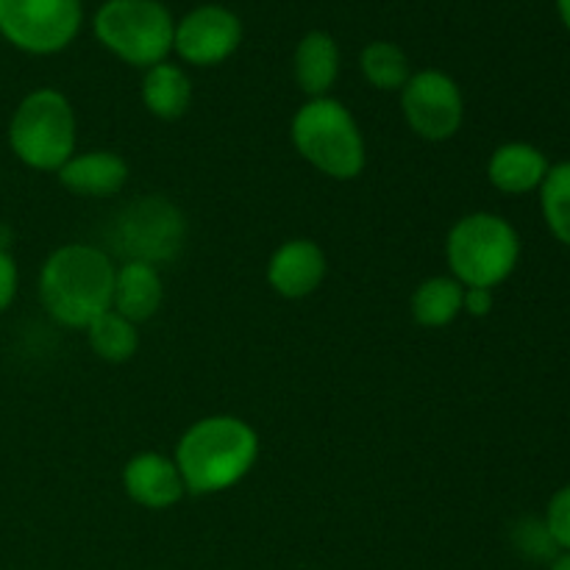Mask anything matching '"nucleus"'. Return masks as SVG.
<instances>
[{"label": "nucleus", "mask_w": 570, "mask_h": 570, "mask_svg": "<svg viewBox=\"0 0 570 570\" xmlns=\"http://www.w3.org/2000/svg\"><path fill=\"white\" fill-rule=\"evenodd\" d=\"M165 298L159 267L148 262H122L115 276V293H111V309L131 321L134 326L159 312Z\"/></svg>", "instance_id": "obj_15"}, {"label": "nucleus", "mask_w": 570, "mask_h": 570, "mask_svg": "<svg viewBox=\"0 0 570 570\" xmlns=\"http://www.w3.org/2000/svg\"><path fill=\"white\" fill-rule=\"evenodd\" d=\"M493 309V289L484 287H465V295H462V312L473 317H484Z\"/></svg>", "instance_id": "obj_25"}, {"label": "nucleus", "mask_w": 570, "mask_h": 570, "mask_svg": "<svg viewBox=\"0 0 570 570\" xmlns=\"http://www.w3.org/2000/svg\"><path fill=\"white\" fill-rule=\"evenodd\" d=\"M360 67L362 76L371 87L382 89V92H395V89H404V83L412 78L410 70V59H406L404 50L393 42H379L365 45L360 56Z\"/></svg>", "instance_id": "obj_20"}, {"label": "nucleus", "mask_w": 570, "mask_h": 570, "mask_svg": "<svg viewBox=\"0 0 570 570\" xmlns=\"http://www.w3.org/2000/svg\"><path fill=\"white\" fill-rule=\"evenodd\" d=\"M11 150L33 170H56L76 154V111L56 89H37L17 106L9 128Z\"/></svg>", "instance_id": "obj_6"}, {"label": "nucleus", "mask_w": 570, "mask_h": 570, "mask_svg": "<svg viewBox=\"0 0 570 570\" xmlns=\"http://www.w3.org/2000/svg\"><path fill=\"white\" fill-rule=\"evenodd\" d=\"M445 256L462 287L493 289L515 273L521 259V237L501 215L473 212L451 226Z\"/></svg>", "instance_id": "obj_3"}, {"label": "nucleus", "mask_w": 570, "mask_h": 570, "mask_svg": "<svg viewBox=\"0 0 570 570\" xmlns=\"http://www.w3.org/2000/svg\"><path fill=\"white\" fill-rule=\"evenodd\" d=\"M142 104L159 120H178L193 104V81L170 61L148 67L142 78Z\"/></svg>", "instance_id": "obj_17"}, {"label": "nucleus", "mask_w": 570, "mask_h": 570, "mask_svg": "<svg viewBox=\"0 0 570 570\" xmlns=\"http://www.w3.org/2000/svg\"><path fill=\"white\" fill-rule=\"evenodd\" d=\"M465 287L454 276H432L412 293V317L426 328H443L454 323L462 312Z\"/></svg>", "instance_id": "obj_18"}, {"label": "nucleus", "mask_w": 570, "mask_h": 570, "mask_svg": "<svg viewBox=\"0 0 570 570\" xmlns=\"http://www.w3.org/2000/svg\"><path fill=\"white\" fill-rule=\"evenodd\" d=\"M187 223L181 209L161 195L131 200L111 226V243L126 262H148L159 267L173 262L184 248Z\"/></svg>", "instance_id": "obj_7"}, {"label": "nucleus", "mask_w": 570, "mask_h": 570, "mask_svg": "<svg viewBox=\"0 0 570 570\" xmlns=\"http://www.w3.org/2000/svg\"><path fill=\"white\" fill-rule=\"evenodd\" d=\"M259 460V434L234 415H209L181 434L176 465L187 493L212 495L234 488Z\"/></svg>", "instance_id": "obj_1"}, {"label": "nucleus", "mask_w": 570, "mask_h": 570, "mask_svg": "<svg viewBox=\"0 0 570 570\" xmlns=\"http://www.w3.org/2000/svg\"><path fill=\"white\" fill-rule=\"evenodd\" d=\"M295 81L309 98H326L340 76V48L326 31H309L301 37L293 59Z\"/></svg>", "instance_id": "obj_16"}, {"label": "nucleus", "mask_w": 570, "mask_h": 570, "mask_svg": "<svg viewBox=\"0 0 570 570\" xmlns=\"http://www.w3.org/2000/svg\"><path fill=\"white\" fill-rule=\"evenodd\" d=\"M293 145L315 170L351 181L365 170V137L354 115L334 98H312L295 111Z\"/></svg>", "instance_id": "obj_4"}, {"label": "nucleus", "mask_w": 570, "mask_h": 570, "mask_svg": "<svg viewBox=\"0 0 570 570\" xmlns=\"http://www.w3.org/2000/svg\"><path fill=\"white\" fill-rule=\"evenodd\" d=\"M122 488L134 504L148 510H167L187 495V484L176 460L156 451H145L128 460V465L122 468Z\"/></svg>", "instance_id": "obj_11"}, {"label": "nucleus", "mask_w": 570, "mask_h": 570, "mask_svg": "<svg viewBox=\"0 0 570 570\" xmlns=\"http://www.w3.org/2000/svg\"><path fill=\"white\" fill-rule=\"evenodd\" d=\"M92 31L117 59L148 70L173 53L176 22L159 0H106L95 14Z\"/></svg>", "instance_id": "obj_5"}, {"label": "nucleus", "mask_w": 570, "mask_h": 570, "mask_svg": "<svg viewBox=\"0 0 570 570\" xmlns=\"http://www.w3.org/2000/svg\"><path fill=\"white\" fill-rule=\"evenodd\" d=\"M328 273L326 254L312 239H289L278 245L267 262V282L284 298H306L323 284Z\"/></svg>", "instance_id": "obj_12"}, {"label": "nucleus", "mask_w": 570, "mask_h": 570, "mask_svg": "<svg viewBox=\"0 0 570 570\" xmlns=\"http://www.w3.org/2000/svg\"><path fill=\"white\" fill-rule=\"evenodd\" d=\"M557 9H560L562 22H566V28L570 31V0H557Z\"/></svg>", "instance_id": "obj_26"}, {"label": "nucleus", "mask_w": 570, "mask_h": 570, "mask_svg": "<svg viewBox=\"0 0 570 570\" xmlns=\"http://www.w3.org/2000/svg\"><path fill=\"white\" fill-rule=\"evenodd\" d=\"M83 332H87L89 348L104 362H115V365L117 362H128L139 348L137 326L122 315H117L115 309L95 317Z\"/></svg>", "instance_id": "obj_19"}, {"label": "nucleus", "mask_w": 570, "mask_h": 570, "mask_svg": "<svg viewBox=\"0 0 570 570\" xmlns=\"http://www.w3.org/2000/svg\"><path fill=\"white\" fill-rule=\"evenodd\" d=\"M540 206L549 232L570 248V161L551 165L540 187Z\"/></svg>", "instance_id": "obj_21"}, {"label": "nucleus", "mask_w": 570, "mask_h": 570, "mask_svg": "<svg viewBox=\"0 0 570 570\" xmlns=\"http://www.w3.org/2000/svg\"><path fill=\"white\" fill-rule=\"evenodd\" d=\"M61 187L81 198H106L126 187L128 165L115 150H87L72 154L65 167H59Z\"/></svg>", "instance_id": "obj_13"}, {"label": "nucleus", "mask_w": 570, "mask_h": 570, "mask_svg": "<svg viewBox=\"0 0 570 570\" xmlns=\"http://www.w3.org/2000/svg\"><path fill=\"white\" fill-rule=\"evenodd\" d=\"M117 267L95 245L72 243L53 250L39 273V298L48 315L67 328H87L111 309Z\"/></svg>", "instance_id": "obj_2"}, {"label": "nucleus", "mask_w": 570, "mask_h": 570, "mask_svg": "<svg viewBox=\"0 0 570 570\" xmlns=\"http://www.w3.org/2000/svg\"><path fill=\"white\" fill-rule=\"evenodd\" d=\"M243 42V22L226 6L206 3L187 11L176 22L173 33V50L181 56L187 65L215 67L223 65L237 53Z\"/></svg>", "instance_id": "obj_10"}, {"label": "nucleus", "mask_w": 570, "mask_h": 570, "mask_svg": "<svg viewBox=\"0 0 570 570\" xmlns=\"http://www.w3.org/2000/svg\"><path fill=\"white\" fill-rule=\"evenodd\" d=\"M512 538H515V549L527 560L554 562L560 557V549H557L554 538L546 529V521H538V518H523L515 527V532H512Z\"/></svg>", "instance_id": "obj_22"}, {"label": "nucleus", "mask_w": 570, "mask_h": 570, "mask_svg": "<svg viewBox=\"0 0 570 570\" xmlns=\"http://www.w3.org/2000/svg\"><path fill=\"white\" fill-rule=\"evenodd\" d=\"M81 20V0H0V31L26 53H59L78 37Z\"/></svg>", "instance_id": "obj_8"}, {"label": "nucleus", "mask_w": 570, "mask_h": 570, "mask_svg": "<svg viewBox=\"0 0 570 570\" xmlns=\"http://www.w3.org/2000/svg\"><path fill=\"white\" fill-rule=\"evenodd\" d=\"M401 109L412 131L429 142H445L456 137L465 120V98L460 83L443 70L412 72L401 89Z\"/></svg>", "instance_id": "obj_9"}, {"label": "nucleus", "mask_w": 570, "mask_h": 570, "mask_svg": "<svg viewBox=\"0 0 570 570\" xmlns=\"http://www.w3.org/2000/svg\"><path fill=\"white\" fill-rule=\"evenodd\" d=\"M551 165L540 148L529 142H507L493 150L488 161V178L507 195H527L543 187Z\"/></svg>", "instance_id": "obj_14"}, {"label": "nucleus", "mask_w": 570, "mask_h": 570, "mask_svg": "<svg viewBox=\"0 0 570 570\" xmlns=\"http://www.w3.org/2000/svg\"><path fill=\"white\" fill-rule=\"evenodd\" d=\"M551 570H570V551L568 554H560L554 562H551Z\"/></svg>", "instance_id": "obj_27"}, {"label": "nucleus", "mask_w": 570, "mask_h": 570, "mask_svg": "<svg viewBox=\"0 0 570 570\" xmlns=\"http://www.w3.org/2000/svg\"><path fill=\"white\" fill-rule=\"evenodd\" d=\"M543 521H546V529H549V534L554 538L557 549L568 554L570 551V484H566V488H560L554 495H551Z\"/></svg>", "instance_id": "obj_23"}, {"label": "nucleus", "mask_w": 570, "mask_h": 570, "mask_svg": "<svg viewBox=\"0 0 570 570\" xmlns=\"http://www.w3.org/2000/svg\"><path fill=\"white\" fill-rule=\"evenodd\" d=\"M17 293V265L3 248H0V312L11 304Z\"/></svg>", "instance_id": "obj_24"}]
</instances>
